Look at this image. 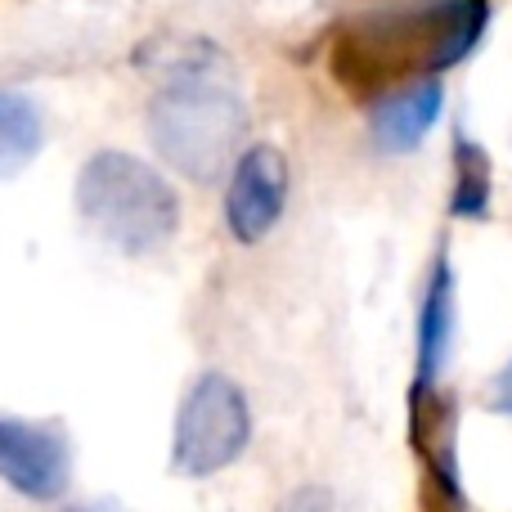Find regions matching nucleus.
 Instances as JSON below:
<instances>
[{"instance_id": "nucleus-1", "label": "nucleus", "mask_w": 512, "mask_h": 512, "mask_svg": "<svg viewBox=\"0 0 512 512\" xmlns=\"http://www.w3.org/2000/svg\"><path fill=\"white\" fill-rule=\"evenodd\" d=\"M216 54H198L189 68H180L149 104V135L153 149L167 167L185 180L212 185L225 171H234L248 140V108L230 77L212 72Z\"/></svg>"}, {"instance_id": "nucleus-2", "label": "nucleus", "mask_w": 512, "mask_h": 512, "mask_svg": "<svg viewBox=\"0 0 512 512\" xmlns=\"http://www.w3.org/2000/svg\"><path fill=\"white\" fill-rule=\"evenodd\" d=\"M490 0H382L355 18L351 45L369 54L378 72L441 77L463 63L486 36Z\"/></svg>"}, {"instance_id": "nucleus-3", "label": "nucleus", "mask_w": 512, "mask_h": 512, "mask_svg": "<svg viewBox=\"0 0 512 512\" xmlns=\"http://www.w3.org/2000/svg\"><path fill=\"white\" fill-rule=\"evenodd\" d=\"M77 212L104 243L140 256L162 248L176 234L180 198L153 162L122 149H104L86 158L77 176Z\"/></svg>"}, {"instance_id": "nucleus-4", "label": "nucleus", "mask_w": 512, "mask_h": 512, "mask_svg": "<svg viewBox=\"0 0 512 512\" xmlns=\"http://www.w3.org/2000/svg\"><path fill=\"white\" fill-rule=\"evenodd\" d=\"M252 441V409L248 396L225 373H203L185 391L171 436V468L180 477H216L225 472Z\"/></svg>"}, {"instance_id": "nucleus-5", "label": "nucleus", "mask_w": 512, "mask_h": 512, "mask_svg": "<svg viewBox=\"0 0 512 512\" xmlns=\"http://www.w3.org/2000/svg\"><path fill=\"white\" fill-rule=\"evenodd\" d=\"M288 207V162L274 144H252L239 153L225 185V225L239 243H261Z\"/></svg>"}, {"instance_id": "nucleus-6", "label": "nucleus", "mask_w": 512, "mask_h": 512, "mask_svg": "<svg viewBox=\"0 0 512 512\" xmlns=\"http://www.w3.org/2000/svg\"><path fill=\"white\" fill-rule=\"evenodd\" d=\"M72 477V454L59 432L23 418H0V481L23 499H59Z\"/></svg>"}, {"instance_id": "nucleus-7", "label": "nucleus", "mask_w": 512, "mask_h": 512, "mask_svg": "<svg viewBox=\"0 0 512 512\" xmlns=\"http://www.w3.org/2000/svg\"><path fill=\"white\" fill-rule=\"evenodd\" d=\"M445 108V86L441 77H423L409 81L405 90L387 95L378 108H373V140L382 144L387 153H409L432 135V126L441 122Z\"/></svg>"}, {"instance_id": "nucleus-8", "label": "nucleus", "mask_w": 512, "mask_h": 512, "mask_svg": "<svg viewBox=\"0 0 512 512\" xmlns=\"http://www.w3.org/2000/svg\"><path fill=\"white\" fill-rule=\"evenodd\" d=\"M454 346V274L450 261H436L418 310V391H427L450 364Z\"/></svg>"}, {"instance_id": "nucleus-9", "label": "nucleus", "mask_w": 512, "mask_h": 512, "mask_svg": "<svg viewBox=\"0 0 512 512\" xmlns=\"http://www.w3.org/2000/svg\"><path fill=\"white\" fill-rule=\"evenodd\" d=\"M41 135V113H36L32 99L0 90V176L27 167L41 149Z\"/></svg>"}, {"instance_id": "nucleus-10", "label": "nucleus", "mask_w": 512, "mask_h": 512, "mask_svg": "<svg viewBox=\"0 0 512 512\" xmlns=\"http://www.w3.org/2000/svg\"><path fill=\"white\" fill-rule=\"evenodd\" d=\"M490 207V158L481 144H472L468 135L454 140V198L450 212L463 221H481Z\"/></svg>"}, {"instance_id": "nucleus-11", "label": "nucleus", "mask_w": 512, "mask_h": 512, "mask_svg": "<svg viewBox=\"0 0 512 512\" xmlns=\"http://www.w3.org/2000/svg\"><path fill=\"white\" fill-rule=\"evenodd\" d=\"M283 512H342V508H337V499L328 495L324 486H306L283 504Z\"/></svg>"}, {"instance_id": "nucleus-12", "label": "nucleus", "mask_w": 512, "mask_h": 512, "mask_svg": "<svg viewBox=\"0 0 512 512\" xmlns=\"http://www.w3.org/2000/svg\"><path fill=\"white\" fill-rule=\"evenodd\" d=\"M495 409H504V414H512V360L504 364V373L495 378Z\"/></svg>"}, {"instance_id": "nucleus-13", "label": "nucleus", "mask_w": 512, "mask_h": 512, "mask_svg": "<svg viewBox=\"0 0 512 512\" xmlns=\"http://www.w3.org/2000/svg\"><path fill=\"white\" fill-rule=\"evenodd\" d=\"M63 512H99V508H86V504H77V508H63Z\"/></svg>"}]
</instances>
